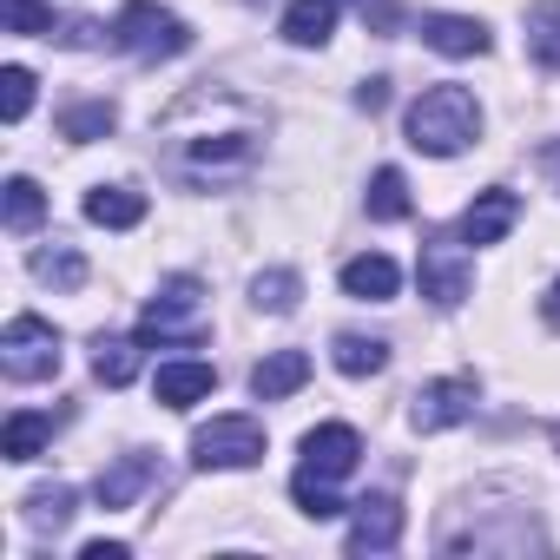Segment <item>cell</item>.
<instances>
[{
	"instance_id": "obj_28",
	"label": "cell",
	"mask_w": 560,
	"mask_h": 560,
	"mask_svg": "<svg viewBox=\"0 0 560 560\" xmlns=\"http://www.w3.org/2000/svg\"><path fill=\"white\" fill-rule=\"evenodd\" d=\"M27 113H34V73L27 67H8V73H0V119L21 126Z\"/></svg>"
},
{
	"instance_id": "obj_23",
	"label": "cell",
	"mask_w": 560,
	"mask_h": 560,
	"mask_svg": "<svg viewBox=\"0 0 560 560\" xmlns=\"http://www.w3.org/2000/svg\"><path fill=\"white\" fill-rule=\"evenodd\" d=\"M21 508H27V527H34V534H60V527L73 521V488H67V481H54V488H34Z\"/></svg>"
},
{
	"instance_id": "obj_25",
	"label": "cell",
	"mask_w": 560,
	"mask_h": 560,
	"mask_svg": "<svg viewBox=\"0 0 560 560\" xmlns=\"http://www.w3.org/2000/svg\"><path fill=\"white\" fill-rule=\"evenodd\" d=\"M34 277H40V284H54V291H80V284H86V257H80L73 244L34 250Z\"/></svg>"
},
{
	"instance_id": "obj_22",
	"label": "cell",
	"mask_w": 560,
	"mask_h": 560,
	"mask_svg": "<svg viewBox=\"0 0 560 560\" xmlns=\"http://www.w3.org/2000/svg\"><path fill=\"white\" fill-rule=\"evenodd\" d=\"M304 298V277L298 270H257V284H250V304L270 311V317H291Z\"/></svg>"
},
{
	"instance_id": "obj_32",
	"label": "cell",
	"mask_w": 560,
	"mask_h": 560,
	"mask_svg": "<svg viewBox=\"0 0 560 560\" xmlns=\"http://www.w3.org/2000/svg\"><path fill=\"white\" fill-rule=\"evenodd\" d=\"M383 100H389V80H363V86H357V106H363V113H376Z\"/></svg>"
},
{
	"instance_id": "obj_7",
	"label": "cell",
	"mask_w": 560,
	"mask_h": 560,
	"mask_svg": "<svg viewBox=\"0 0 560 560\" xmlns=\"http://www.w3.org/2000/svg\"><path fill=\"white\" fill-rule=\"evenodd\" d=\"M475 376H442V383H422L416 396H409V422L422 429V435H435V429H455V422H468L475 416Z\"/></svg>"
},
{
	"instance_id": "obj_20",
	"label": "cell",
	"mask_w": 560,
	"mask_h": 560,
	"mask_svg": "<svg viewBox=\"0 0 560 560\" xmlns=\"http://www.w3.org/2000/svg\"><path fill=\"white\" fill-rule=\"evenodd\" d=\"M330 363H337L343 376H383V370H389V343H376V337H357V330H343V337L330 343Z\"/></svg>"
},
{
	"instance_id": "obj_16",
	"label": "cell",
	"mask_w": 560,
	"mask_h": 560,
	"mask_svg": "<svg viewBox=\"0 0 560 560\" xmlns=\"http://www.w3.org/2000/svg\"><path fill=\"white\" fill-rule=\"evenodd\" d=\"M337 34V0H291L284 8V40L291 47H324Z\"/></svg>"
},
{
	"instance_id": "obj_19",
	"label": "cell",
	"mask_w": 560,
	"mask_h": 560,
	"mask_svg": "<svg viewBox=\"0 0 560 560\" xmlns=\"http://www.w3.org/2000/svg\"><path fill=\"white\" fill-rule=\"evenodd\" d=\"M139 350H145L139 337H100V343H93V376H100L106 389H126V383L139 376Z\"/></svg>"
},
{
	"instance_id": "obj_15",
	"label": "cell",
	"mask_w": 560,
	"mask_h": 560,
	"mask_svg": "<svg viewBox=\"0 0 560 560\" xmlns=\"http://www.w3.org/2000/svg\"><path fill=\"white\" fill-rule=\"evenodd\" d=\"M422 47H435L448 60H481L488 54V27L468 21V14H429L422 21Z\"/></svg>"
},
{
	"instance_id": "obj_2",
	"label": "cell",
	"mask_w": 560,
	"mask_h": 560,
	"mask_svg": "<svg viewBox=\"0 0 560 560\" xmlns=\"http://www.w3.org/2000/svg\"><path fill=\"white\" fill-rule=\"evenodd\" d=\"M113 40L139 60H178L191 47V27L172 8H159V0H126L119 21H113Z\"/></svg>"
},
{
	"instance_id": "obj_18",
	"label": "cell",
	"mask_w": 560,
	"mask_h": 560,
	"mask_svg": "<svg viewBox=\"0 0 560 560\" xmlns=\"http://www.w3.org/2000/svg\"><path fill=\"white\" fill-rule=\"evenodd\" d=\"M47 442H54V416H40V409H21L0 429V455L8 462H34V455H47Z\"/></svg>"
},
{
	"instance_id": "obj_24",
	"label": "cell",
	"mask_w": 560,
	"mask_h": 560,
	"mask_svg": "<svg viewBox=\"0 0 560 560\" xmlns=\"http://www.w3.org/2000/svg\"><path fill=\"white\" fill-rule=\"evenodd\" d=\"M0 218H8V231H34L47 218V191L34 178H8V191H0Z\"/></svg>"
},
{
	"instance_id": "obj_36",
	"label": "cell",
	"mask_w": 560,
	"mask_h": 560,
	"mask_svg": "<svg viewBox=\"0 0 560 560\" xmlns=\"http://www.w3.org/2000/svg\"><path fill=\"white\" fill-rule=\"evenodd\" d=\"M553 448H560V429H553Z\"/></svg>"
},
{
	"instance_id": "obj_17",
	"label": "cell",
	"mask_w": 560,
	"mask_h": 560,
	"mask_svg": "<svg viewBox=\"0 0 560 560\" xmlns=\"http://www.w3.org/2000/svg\"><path fill=\"white\" fill-rule=\"evenodd\" d=\"M86 218H93L100 231H132V224L145 218V198L126 191V185H93V191H86Z\"/></svg>"
},
{
	"instance_id": "obj_29",
	"label": "cell",
	"mask_w": 560,
	"mask_h": 560,
	"mask_svg": "<svg viewBox=\"0 0 560 560\" xmlns=\"http://www.w3.org/2000/svg\"><path fill=\"white\" fill-rule=\"evenodd\" d=\"M113 119H119V113H113L106 100H93V106H73V113L60 119V132H67L73 145H86V139H106V132H113Z\"/></svg>"
},
{
	"instance_id": "obj_34",
	"label": "cell",
	"mask_w": 560,
	"mask_h": 560,
	"mask_svg": "<svg viewBox=\"0 0 560 560\" xmlns=\"http://www.w3.org/2000/svg\"><path fill=\"white\" fill-rule=\"evenodd\" d=\"M540 165H547V178H553V185H560V139H553V145H547V152H540Z\"/></svg>"
},
{
	"instance_id": "obj_9",
	"label": "cell",
	"mask_w": 560,
	"mask_h": 560,
	"mask_svg": "<svg viewBox=\"0 0 560 560\" xmlns=\"http://www.w3.org/2000/svg\"><path fill=\"white\" fill-rule=\"evenodd\" d=\"M357 462H363V435H357L350 422H324V429L304 435V468H311V475L343 481V475H357Z\"/></svg>"
},
{
	"instance_id": "obj_5",
	"label": "cell",
	"mask_w": 560,
	"mask_h": 560,
	"mask_svg": "<svg viewBox=\"0 0 560 560\" xmlns=\"http://www.w3.org/2000/svg\"><path fill=\"white\" fill-rule=\"evenodd\" d=\"M191 462L198 468H250V462H264V422L257 416H211L191 435Z\"/></svg>"
},
{
	"instance_id": "obj_31",
	"label": "cell",
	"mask_w": 560,
	"mask_h": 560,
	"mask_svg": "<svg viewBox=\"0 0 560 560\" xmlns=\"http://www.w3.org/2000/svg\"><path fill=\"white\" fill-rule=\"evenodd\" d=\"M191 159H198V165H224V159H250V139H244V132H224V139H198V145H191Z\"/></svg>"
},
{
	"instance_id": "obj_13",
	"label": "cell",
	"mask_w": 560,
	"mask_h": 560,
	"mask_svg": "<svg viewBox=\"0 0 560 560\" xmlns=\"http://www.w3.org/2000/svg\"><path fill=\"white\" fill-rule=\"evenodd\" d=\"M343 291H350L357 304H389V298L402 291V270H396V257L363 250V257H350V264H343Z\"/></svg>"
},
{
	"instance_id": "obj_14",
	"label": "cell",
	"mask_w": 560,
	"mask_h": 560,
	"mask_svg": "<svg viewBox=\"0 0 560 560\" xmlns=\"http://www.w3.org/2000/svg\"><path fill=\"white\" fill-rule=\"evenodd\" d=\"M311 383V357L304 350H270L257 370H250V396L257 402H284V396H298Z\"/></svg>"
},
{
	"instance_id": "obj_6",
	"label": "cell",
	"mask_w": 560,
	"mask_h": 560,
	"mask_svg": "<svg viewBox=\"0 0 560 560\" xmlns=\"http://www.w3.org/2000/svg\"><path fill=\"white\" fill-rule=\"evenodd\" d=\"M416 277H422V298H429L435 311H455V304L475 291V257H468L462 244H448V237H429L422 257H416Z\"/></svg>"
},
{
	"instance_id": "obj_8",
	"label": "cell",
	"mask_w": 560,
	"mask_h": 560,
	"mask_svg": "<svg viewBox=\"0 0 560 560\" xmlns=\"http://www.w3.org/2000/svg\"><path fill=\"white\" fill-rule=\"evenodd\" d=\"M521 224V198L508 191V185H488V191H475V205L462 211V244H475V250H488V244H501L508 231Z\"/></svg>"
},
{
	"instance_id": "obj_26",
	"label": "cell",
	"mask_w": 560,
	"mask_h": 560,
	"mask_svg": "<svg viewBox=\"0 0 560 560\" xmlns=\"http://www.w3.org/2000/svg\"><path fill=\"white\" fill-rule=\"evenodd\" d=\"M370 218H376V224H396V218H409V178H402L396 165H383V172L370 178Z\"/></svg>"
},
{
	"instance_id": "obj_33",
	"label": "cell",
	"mask_w": 560,
	"mask_h": 560,
	"mask_svg": "<svg viewBox=\"0 0 560 560\" xmlns=\"http://www.w3.org/2000/svg\"><path fill=\"white\" fill-rule=\"evenodd\" d=\"M80 560H126V540H86Z\"/></svg>"
},
{
	"instance_id": "obj_12",
	"label": "cell",
	"mask_w": 560,
	"mask_h": 560,
	"mask_svg": "<svg viewBox=\"0 0 560 560\" xmlns=\"http://www.w3.org/2000/svg\"><path fill=\"white\" fill-rule=\"evenodd\" d=\"M152 481H159V462H152L145 448H132V455H119V462L100 475L93 494H100V508H139V494H145Z\"/></svg>"
},
{
	"instance_id": "obj_30",
	"label": "cell",
	"mask_w": 560,
	"mask_h": 560,
	"mask_svg": "<svg viewBox=\"0 0 560 560\" xmlns=\"http://www.w3.org/2000/svg\"><path fill=\"white\" fill-rule=\"evenodd\" d=\"M0 21H8V34H54L47 0H0Z\"/></svg>"
},
{
	"instance_id": "obj_11",
	"label": "cell",
	"mask_w": 560,
	"mask_h": 560,
	"mask_svg": "<svg viewBox=\"0 0 560 560\" xmlns=\"http://www.w3.org/2000/svg\"><path fill=\"white\" fill-rule=\"evenodd\" d=\"M211 389H218V370H211V363H198V357L159 363V376H152V396H159L165 409H191V402H205Z\"/></svg>"
},
{
	"instance_id": "obj_21",
	"label": "cell",
	"mask_w": 560,
	"mask_h": 560,
	"mask_svg": "<svg viewBox=\"0 0 560 560\" xmlns=\"http://www.w3.org/2000/svg\"><path fill=\"white\" fill-rule=\"evenodd\" d=\"M527 54L547 73H560V0H534L527 8Z\"/></svg>"
},
{
	"instance_id": "obj_3",
	"label": "cell",
	"mask_w": 560,
	"mask_h": 560,
	"mask_svg": "<svg viewBox=\"0 0 560 560\" xmlns=\"http://www.w3.org/2000/svg\"><path fill=\"white\" fill-rule=\"evenodd\" d=\"M0 370L14 383H47L60 370V330L47 317H14L0 330Z\"/></svg>"
},
{
	"instance_id": "obj_1",
	"label": "cell",
	"mask_w": 560,
	"mask_h": 560,
	"mask_svg": "<svg viewBox=\"0 0 560 560\" xmlns=\"http://www.w3.org/2000/svg\"><path fill=\"white\" fill-rule=\"evenodd\" d=\"M481 139V106L468 86H429L416 106H409V145L429 152V159H455Z\"/></svg>"
},
{
	"instance_id": "obj_27",
	"label": "cell",
	"mask_w": 560,
	"mask_h": 560,
	"mask_svg": "<svg viewBox=\"0 0 560 560\" xmlns=\"http://www.w3.org/2000/svg\"><path fill=\"white\" fill-rule=\"evenodd\" d=\"M291 494H298V508H304L311 521H337V514H343V501H337V481H324V475H311V468H298Z\"/></svg>"
},
{
	"instance_id": "obj_4",
	"label": "cell",
	"mask_w": 560,
	"mask_h": 560,
	"mask_svg": "<svg viewBox=\"0 0 560 560\" xmlns=\"http://www.w3.org/2000/svg\"><path fill=\"white\" fill-rule=\"evenodd\" d=\"M205 337V304H198V277H172V284L145 304L139 343H191Z\"/></svg>"
},
{
	"instance_id": "obj_35",
	"label": "cell",
	"mask_w": 560,
	"mask_h": 560,
	"mask_svg": "<svg viewBox=\"0 0 560 560\" xmlns=\"http://www.w3.org/2000/svg\"><path fill=\"white\" fill-rule=\"evenodd\" d=\"M540 311H547V324H560V284L547 291V304H540Z\"/></svg>"
},
{
	"instance_id": "obj_10",
	"label": "cell",
	"mask_w": 560,
	"mask_h": 560,
	"mask_svg": "<svg viewBox=\"0 0 560 560\" xmlns=\"http://www.w3.org/2000/svg\"><path fill=\"white\" fill-rule=\"evenodd\" d=\"M402 540V508L396 494H363L350 501V553H389Z\"/></svg>"
}]
</instances>
